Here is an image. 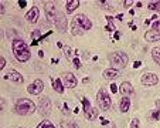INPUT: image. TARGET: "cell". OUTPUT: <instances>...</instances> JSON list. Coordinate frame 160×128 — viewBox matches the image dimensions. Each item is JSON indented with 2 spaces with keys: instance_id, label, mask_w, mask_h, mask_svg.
<instances>
[{
  "instance_id": "obj_1",
  "label": "cell",
  "mask_w": 160,
  "mask_h": 128,
  "mask_svg": "<svg viewBox=\"0 0 160 128\" xmlns=\"http://www.w3.org/2000/svg\"><path fill=\"white\" fill-rule=\"evenodd\" d=\"M44 9H46V17H47L48 22L53 26H55L60 32H65L68 24H67V19L63 14V12L60 10V7L54 1H48V3H46Z\"/></svg>"
},
{
  "instance_id": "obj_2",
  "label": "cell",
  "mask_w": 160,
  "mask_h": 128,
  "mask_svg": "<svg viewBox=\"0 0 160 128\" xmlns=\"http://www.w3.org/2000/svg\"><path fill=\"white\" fill-rule=\"evenodd\" d=\"M11 48H13V54L16 57L17 61L20 63H26L30 60V48L27 46V43L21 39H16L13 40V44H11Z\"/></svg>"
},
{
  "instance_id": "obj_3",
  "label": "cell",
  "mask_w": 160,
  "mask_h": 128,
  "mask_svg": "<svg viewBox=\"0 0 160 128\" xmlns=\"http://www.w3.org/2000/svg\"><path fill=\"white\" fill-rule=\"evenodd\" d=\"M14 110L18 115H31L36 111V104L28 98H20L17 100Z\"/></svg>"
},
{
  "instance_id": "obj_4",
  "label": "cell",
  "mask_w": 160,
  "mask_h": 128,
  "mask_svg": "<svg viewBox=\"0 0 160 128\" xmlns=\"http://www.w3.org/2000/svg\"><path fill=\"white\" fill-rule=\"evenodd\" d=\"M128 56L123 53V51H115L112 53L111 56H109V63L112 65V68L115 70H122V68H125L126 67V64H128Z\"/></svg>"
},
{
  "instance_id": "obj_5",
  "label": "cell",
  "mask_w": 160,
  "mask_h": 128,
  "mask_svg": "<svg viewBox=\"0 0 160 128\" xmlns=\"http://www.w3.org/2000/svg\"><path fill=\"white\" fill-rule=\"evenodd\" d=\"M96 101H98V105L101 107V110H104V111H108V110L111 108V105H112V100H111V97L106 93L105 88H101V90L98 91Z\"/></svg>"
},
{
  "instance_id": "obj_6",
  "label": "cell",
  "mask_w": 160,
  "mask_h": 128,
  "mask_svg": "<svg viewBox=\"0 0 160 128\" xmlns=\"http://www.w3.org/2000/svg\"><path fill=\"white\" fill-rule=\"evenodd\" d=\"M72 24H75L77 27H80L81 30H89L92 29V22L89 20L85 14H77L72 20Z\"/></svg>"
},
{
  "instance_id": "obj_7",
  "label": "cell",
  "mask_w": 160,
  "mask_h": 128,
  "mask_svg": "<svg viewBox=\"0 0 160 128\" xmlns=\"http://www.w3.org/2000/svg\"><path fill=\"white\" fill-rule=\"evenodd\" d=\"M37 110L40 111L43 117L50 115V112H51V101H50V98H41L38 105H37Z\"/></svg>"
},
{
  "instance_id": "obj_8",
  "label": "cell",
  "mask_w": 160,
  "mask_h": 128,
  "mask_svg": "<svg viewBox=\"0 0 160 128\" xmlns=\"http://www.w3.org/2000/svg\"><path fill=\"white\" fill-rule=\"evenodd\" d=\"M6 81H13V83H16V84H21L24 81L23 76L20 74L18 71H16V70H10V71H7L6 74H4V77H3Z\"/></svg>"
},
{
  "instance_id": "obj_9",
  "label": "cell",
  "mask_w": 160,
  "mask_h": 128,
  "mask_svg": "<svg viewBox=\"0 0 160 128\" xmlns=\"http://www.w3.org/2000/svg\"><path fill=\"white\" fill-rule=\"evenodd\" d=\"M43 90H44V83H43L41 80L33 81L31 84L27 87V91H28L30 94H33V96H36V94H41Z\"/></svg>"
},
{
  "instance_id": "obj_10",
  "label": "cell",
  "mask_w": 160,
  "mask_h": 128,
  "mask_svg": "<svg viewBox=\"0 0 160 128\" xmlns=\"http://www.w3.org/2000/svg\"><path fill=\"white\" fill-rule=\"evenodd\" d=\"M142 84L143 86H156L157 83H159V78H157V76L156 74H153V73H146L142 76Z\"/></svg>"
},
{
  "instance_id": "obj_11",
  "label": "cell",
  "mask_w": 160,
  "mask_h": 128,
  "mask_svg": "<svg viewBox=\"0 0 160 128\" xmlns=\"http://www.w3.org/2000/svg\"><path fill=\"white\" fill-rule=\"evenodd\" d=\"M63 83H64V86L67 88H75L78 81H77L75 76H74L72 73H64V76H63Z\"/></svg>"
},
{
  "instance_id": "obj_12",
  "label": "cell",
  "mask_w": 160,
  "mask_h": 128,
  "mask_svg": "<svg viewBox=\"0 0 160 128\" xmlns=\"http://www.w3.org/2000/svg\"><path fill=\"white\" fill-rule=\"evenodd\" d=\"M38 14H40V10L37 6H33L30 10H28V13L26 14V19L30 22V23H36L37 20H38Z\"/></svg>"
},
{
  "instance_id": "obj_13",
  "label": "cell",
  "mask_w": 160,
  "mask_h": 128,
  "mask_svg": "<svg viewBox=\"0 0 160 128\" xmlns=\"http://www.w3.org/2000/svg\"><path fill=\"white\" fill-rule=\"evenodd\" d=\"M119 91H120V94H122L123 97H129L130 94H133V87H132V84H130V83L123 81V83L120 84Z\"/></svg>"
},
{
  "instance_id": "obj_14",
  "label": "cell",
  "mask_w": 160,
  "mask_h": 128,
  "mask_svg": "<svg viewBox=\"0 0 160 128\" xmlns=\"http://www.w3.org/2000/svg\"><path fill=\"white\" fill-rule=\"evenodd\" d=\"M144 39L149 41V43L159 41L160 40V32H159V30H149V32L144 34Z\"/></svg>"
},
{
  "instance_id": "obj_15",
  "label": "cell",
  "mask_w": 160,
  "mask_h": 128,
  "mask_svg": "<svg viewBox=\"0 0 160 128\" xmlns=\"http://www.w3.org/2000/svg\"><path fill=\"white\" fill-rule=\"evenodd\" d=\"M129 108H130V100H129V97H122V100H120V103H119L120 112H128Z\"/></svg>"
},
{
  "instance_id": "obj_16",
  "label": "cell",
  "mask_w": 160,
  "mask_h": 128,
  "mask_svg": "<svg viewBox=\"0 0 160 128\" xmlns=\"http://www.w3.org/2000/svg\"><path fill=\"white\" fill-rule=\"evenodd\" d=\"M118 76H119V71L115 70V68H108V70L104 71V77L106 80H115Z\"/></svg>"
},
{
  "instance_id": "obj_17",
  "label": "cell",
  "mask_w": 160,
  "mask_h": 128,
  "mask_svg": "<svg viewBox=\"0 0 160 128\" xmlns=\"http://www.w3.org/2000/svg\"><path fill=\"white\" fill-rule=\"evenodd\" d=\"M78 7H80V0H68L67 4H65V9H67L68 13H72L75 9Z\"/></svg>"
},
{
  "instance_id": "obj_18",
  "label": "cell",
  "mask_w": 160,
  "mask_h": 128,
  "mask_svg": "<svg viewBox=\"0 0 160 128\" xmlns=\"http://www.w3.org/2000/svg\"><path fill=\"white\" fill-rule=\"evenodd\" d=\"M53 87H54V90H55L58 94H63V93H64V83L60 80V78H57V80L53 81Z\"/></svg>"
},
{
  "instance_id": "obj_19",
  "label": "cell",
  "mask_w": 160,
  "mask_h": 128,
  "mask_svg": "<svg viewBox=\"0 0 160 128\" xmlns=\"http://www.w3.org/2000/svg\"><path fill=\"white\" fill-rule=\"evenodd\" d=\"M84 114H85V117H87L88 120H95L96 117H98V110H96V108H94V107H92V108H91L89 111L84 112Z\"/></svg>"
},
{
  "instance_id": "obj_20",
  "label": "cell",
  "mask_w": 160,
  "mask_h": 128,
  "mask_svg": "<svg viewBox=\"0 0 160 128\" xmlns=\"http://www.w3.org/2000/svg\"><path fill=\"white\" fill-rule=\"evenodd\" d=\"M152 57L153 60L156 61V64H159L160 65V47H154L152 50Z\"/></svg>"
},
{
  "instance_id": "obj_21",
  "label": "cell",
  "mask_w": 160,
  "mask_h": 128,
  "mask_svg": "<svg viewBox=\"0 0 160 128\" xmlns=\"http://www.w3.org/2000/svg\"><path fill=\"white\" fill-rule=\"evenodd\" d=\"M37 128H55V127H54V124H53L51 121L43 120V121L40 122V124L37 125Z\"/></svg>"
},
{
  "instance_id": "obj_22",
  "label": "cell",
  "mask_w": 160,
  "mask_h": 128,
  "mask_svg": "<svg viewBox=\"0 0 160 128\" xmlns=\"http://www.w3.org/2000/svg\"><path fill=\"white\" fill-rule=\"evenodd\" d=\"M82 108H84V112H87V111H89L91 108H92V105H91V103H89L87 98H82Z\"/></svg>"
},
{
  "instance_id": "obj_23",
  "label": "cell",
  "mask_w": 160,
  "mask_h": 128,
  "mask_svg": "<svg viewBox=\"0 0 160 128\" xmlns=\"http://www.w3.org/2000/svg\"><path fill=\"white\" fill-rule=\"evenodd\" d=\"M71 27H72V30H71V32H72V34H74V36H77V34H81V33L84 32V30H81L80 27H77L75 24H72Z\"/></svg>"
},
{
  "instance_id": "obj_24",
  "label": "cell",
  "mask_w": 160,
  "mask_h": 128,
  "mask_svg": "<svg viewBox=\"0 0 160 128\" xmlns=\"http://www.w3.org/2000/svg\"><path fill=\"white\" fill-rule=\"evenodd\" d=\"M130 128H140V121L137 118H133L132 122H130Z\"/></svg>"
},
{
  "instance_id": "obj_25",
  "label": "cell",
  "mask_w": 160,
  "mask_h": 128,
  "mask_svg": "<svg viewBox=\"0 0 160 128\" xmlns=\"http://www.w3.org/2000/svg\"><path fill=\"white\" fill-rule=\"evenodd\" d=\"M150 117H152V120H160V112L157 110H154V111L150 114Z\"/></svg>"
},
{
  "instance_id": "obj_26",
  "label": "cell",
  "mask_w": 160,
  "mask_h": 128,
  "mask_svg": "<svg viewBox=\"0 0 160 128\" xmlns=\"http://www.w3.org/2000/svg\"><path fill=\"white\" fill-rule=\"evenodd\" d=\"M33 40H40L41 37H40V30H34V32H33Z\"/></svg>"
},
{
  "instance_id": "obj_27",
  "label": "cell",
  "mask_w": 160,
  "mask_h": 128,
  "mask_svg": "<svg viewBox=\"0 0 160 128\" xmlns=\"http://www.w3.org/2000/svg\"><path fill=\"white\" fill-rule=\"evenodd\" d=\"M135 1H132V0H126V1H123V7L125 9H129L132 4H133Z\"/></svg>"
},
{
  "instance_id": "obj_28",
  "label": "cell",
  "mask_w": 160,
  "mask_h": 128,
  "mask_svg": "<svg viewBox=\"0 0 160 128\" xmlns=\"http://www.w3.org/2000/svg\"><path fill=\"white\" fill-rule=\"evenodd\" d=\"M72 61H74V64H75V67H77V68H81V61H80V58H78V57H75Z\"/></svg>"
},
{
  "instance_id": "obj_29",
  "label": "cell",
  "mask_w": 160,
  "mask_h": 128,
  "mask_svg": "<svg viewBox=\"0 0 160 128\" xmlns=\"http://www.w3.org/2000/svg\"><path fill=\"white\" fill-rule=\"evenodd\" d=\"M26 6H27V1H26V0H18V7L24 9Z\"/></svg>"
},
{
  "instance_id": "obj_30",
  "label": "cell",
  "mask_w": 160,
  "mask_h": 128,
  "mask_svg": "<svg viewBox=\"0 0 160 128\" xmlns=\"http://www.w3.org/2000/svg\"><path fill=\"white\" fill-rule=\"evenodd\" d=\"M67 127H68V128H78V124H77V122H74V121H71V122H68V124H67Z\"/></svg>"
},
{
  "instance_id": "obj_31",
  "label": "cell",
  "mask_w": 160,
  "mask_h": 128,
  "mask_svg": "<svg viewBox=\"0 0 160 128\" xmlns=\"http://www.w3.org/2000/svg\"><path fill=\"white\" fill-rule=\"evenodd\" d=\"M4 65H6V60L1 57V58H0V70H3V68H4Z\"/></svg>"
},
{
  "instance_id": "obj_32",
  "label": "cell",
  "mask_w": 160,
  "mask_h": 128,
  "mask_svg": "<svg viewBox=\"0 0 160 128\" xmlns=\"http://www.w3.org/2000/svg\"><path fill=\"white\" fill-rule=\"evenodd\" d=\"M159 29H160V22H154L152 30H159Z\"/></svg>"
},
{
  "instance_id": "obj_33",
  "label": "cell",
  "mask_w": 160,
  "mask_h": 128,
  "mask_svg": "<svg viewBox=\"0 0 160 128\" xmlns=\"http://www.w3.org/2000/svg\"><path fill=\"white\" fill-rule=\"evenodd\" d=\"M147 7L150 9V10H156V1H153V3H150Z\"/></svg>"
},
{
  "instance_id": "obj_34",
  "label": "cell",
  "mask_w": 160,
  "mask_h": 128,
  "mask_svg": "<svg viewBox=\"0 0 160 128\" xmlns=\"http://www.w3.org/2000/svg\"><path fill=\"white\" fill-rule=\"evenodd\" d=\"M64 51H65V54H67V57L70 58V53H71V50H70V47H64Z\"/></svg>"
},
{
  "instance_id": "obj_35",
  "label": "cell",
  "mask_w": 160,
  "mask_h": 128,
  "mask_svg": "<svg viewBox=\"0 0 160 128\" xmlns=\"http://www.w3.org/2000/svg\"><path fill=\"white\" fill-rule=\"evenodd\" d=\"M111 90H112V93H116V91H118V87H116L115 84H111Z\"/></svg>"
},
{
  "instance_id": "obj_36",
  "label": "cell",
  "mask_w": 160,
  "mask_h": 128,
  "mask_svg": "<svg viewBox=\"0 0 160 128\" xmlns=\"http://www.w3.org/2000/svg\"><path fill=\"white\" fill-rule=\"evenodd\" d=\"M140 65H142V63H140V61H135V64H133V67H135V68H139Z\"/></svg>"
},
{
  "instance_id": "obj_37",
  "label": "cell",
  "mask_w": 160,
  "mask_h": 128,
  "mask_svg": "<svg viewBox=\"0 0 160 128\" xmlns=\"http://www.w3.org/2000/svg\"><path fill=\"white\" fill-rule=\"evenodd\" d=\"M156 110L160 112V100H157V101H156Z\"/></svg>"
},
{
  "instance_id": "obj_38",
  "label": "cell",
  "mask_w": 160,
  "mask_h": 128,
  "mask_svg": "<svg viewBox=\"0 0 160 128\" xmlns=\"http://www.w3.org/2000/svg\"><path fill=\"white\" fill-rule=\"evenodd\" d=\"M0 13H1V14L4 13V4H3V3L0 4Z\"/></svg>"
},
{
  "instance_id": "obj_39",
  "label": "cell",
  "mask_w": 160,
  "mask_h": 128,
  "mask_svg": "<svg viewBox=\"0 0 160 128\" xmlns=\"http://www.w3.org/2000/svg\"><path fill=\"white\" fill-rule=\"evenodd\" d=\"M115 39H116V40L120 39V32H115Z\"/></svg>"
},
{
  "instance_id": "obj_40",
  "label": "cell",
  "mask_w": 160,
  "mask_h": 128,
  "mask_svg": "<svg viewBox=\"0 0 160 128\" xmlns=\"http://www.w3.org/2000/svg\"><path fill=\"white\" fill-rule=\"evenodd\" d=\"M156 10L160 13V1H156Z\"/></svg>"
},
{
  "instance_id": "obj_41",
  "label": "cell",
  "mask_w": 160,
  "mask_h": 128,
  "mask_svg": "<svg viewBox=\"0 0 160 128\" xmlns=\"http://www.w3.org/2000/svg\"><path fill=\"white\" fill-rule=\"evenodd\" d=\"M82 83H85V84H88V83H89V78H84V80H82Z\"/></svg>"
}]
</instances>
